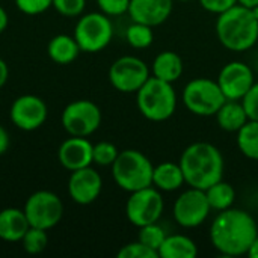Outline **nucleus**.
Masks as SVG:
<instances>
[{"instance_id":"11","label":"nucleus","mask_w":258,"mask_h":258,"mask_svg":"<svg viewBox=\"0 0 258 258\" xmlns=\"http://www.w3.org/2000/svg\"><path fill=\"white\" fill-rule=\"evenodd\" d=\"M23 210L30 227L47 231L56 227L63 216V204L60 198L50 190H38L32 194L27 198Z\"/></svg>"},{"instance_id":"3","label":"nucleus","mask_w":258,"mask_h":258,"mask_svg":"<svg viewBox=\"0 0 258 258\" xmlns=\"http://www.w3.org/2000/svg\"><path fill=\"white\" fill-rule=\"evenodd\" d=\"M215 30L221 45L234 53L248 51L258 42V18L242 5L219 14Z\"/></svg>"},{"instance_id":"6","label":"nucleus","mask_w":258,"mask_h":258,"mask_svg":"<svg viewBox=\"0 0 258 258\" xmlns=\"http://www.w3.org/2000/svg\"><path fill=\"white\" fill-rule=\"evenodd\" d=\"M181 101L184 107L197 116H215L227 98L216 80L198 77L186 83Z\"/></svg>"},{"instance_id":"18","label":"nucleus","mask_w":258,"mask_h":258,"mask_svg":"<svg viewBox=\"0 0 258 258\" xmlns=\"http://www.w3.org/2000/svg\"><path fill=\"white\" fill-rule=\"evenodd\" d=\"M30 224L24 210L9 207L0 212V239L5 242H21Z\"/></svg>"},{"instance_id":"35","label":"nucleus","mask_w":258,"mask_h":258,"mask_svg":"<svg viewBox=\"0 0 258 258\" xmlns=\"http://www.w3.org/2000/svg\"><path fill=\"white\" fill-rule=\"evenodd\" d=\"M198 2L203 6V9L215 15H219L237 5V0H198Z\"/></svg>"},{"instance_id":"21","label":"nucleus","mask_w":258,"mask_h":258,"mask_svg":"<svg viewBox=\"0 0 258 258\" xmlns=\"http://www.w3.org/2000/svg\"><path fill=\"white\" fill-rule=\"evenodd\" d=\"M221 130L237 133L249 119L240 100H227L215 115Z\"/></svg>"},{"instance_id":"10","label":"nucleus","mask_w":258,"mask_h":258,"mask_svg":"<svg viewBox=\"0 0 258 258\" xmlns=\"http://www.w3.org/2000/svg\"><path fill=\"white\" fill-rule=\"evenodd\" d=\"M101 110L91 100H76L65 106L62 125L70 136L88 138L101 125Z\"/></svg>"},{"instance_id":"17","label":"nucleus","mask_w":258,"mask_h":258,"mask_svg":"<svg viewBox=\"0 0 258 258\" xmlns=\"http://www.w3.org/2000/svg\"><path fill=\"white\" fill-rule=\"evenodd\" d=\"M92 148H94V144H91L89 139L80 138V136H70L60 144L57 150L59 163L70 172L91 166Z\"/></svg>"},{"instance_id":"37","label":"nucleus","mask_w":258,"mask_h":258,"mask_svg":"<svg viewBox=\"0 0 258 258\" xmlns=\"http://www.w3.org/2000/svg\"><path fill=\"white\" fill-rule=\"evenodd\" d=\"M8 77H9V68L6 65V62L0 57V89L6 85Z\"/></svg>"},{"instance_id":"4","label":"nucleus","mask_w":258,"mask_h":258,"mask_svg":"<svg viewBox=\"0 0 258 258\" xmlns=\"http://www.w3.org/2000/svg\"><path fill=\"white\" fill-rule=\"evenodd\" d=\"M178 98L172 83L150 77L136 92V106L141 115L153 122L168 121L177 110Z\"/></svg>"},{"instance_id":"24","label":"nucleus","mask_w":258,"mask_h":258,"mask_svg":"<svg viewBox=\"0 0 258 258\" xmlns=\"http://www.w3.org/2000/svg\"><path fill=\"white\" fill-rule=\"evenodd\" d=\"M204 192H206L207 201L210 204V209L213 212H222V210H227L234 206L236 190L230 183H227L224 180H219L218 183L212 184Z\"/></svg>"},{"instance_id":"9","label":"nucleus","mask_w":258,"mask_h":258,"mask_svg":"<svg viewBox=\"0 0 258 258\" xmlns=\"http://www.w3.org/2000/svg\"><path fill=\"white\" fill-rule=\"evenodd\" d=\"M151 77V70L138 56H121L109 68L110 85L122 94H136Z\"/></svg>"},{"instance_id":"39","label":"nucleus","mask_w":258,"mask_h":258,"mask_svg":"<svg viewBox=\"0 0 258 258\" xmlns=\"http://www.w3.org/2000/svg\"><path fill=\"white\" fill-rule=\"evenodd\" d=\"M248 257L258 258V236L255 237V240H254V243H252V246H251V249L248 252Z\"/></svg>"},{"instance_id":"36","label":"nucleus","mask_w":258,"mask_h":258,"mask_svg":"<svg viewBox=\"0 0 258 258\" xmlns=\"http://www.w3.org/2000/svg\"><path fill=\"white\" fill-rule=\"evenodd\" d=\"M9 148V135L5 127L0 125V156H3Z\"/></svg>"},{"instance_id":"34","label":"nucleus","mask_w":258,"mask_h":258,"mask_svg":"<svg viewBox=\"0 0 258 258\" xmlns=\"http://www.w3.org/2000/svg\"><path fill=\"white\" fill-rule=\"evenodd\" d=\"M240 101L246 110L248 118L252 121H258V82L251 86V89L246 92V95Z\"/></svg>"},{"instance_id":"40","label":"nucleus","mask_w":258,"mask_h":258,"mask_svg":"<svg viewBox=\"0 0 258 258\" xmlns=\"http://www.w3.org/2000/svg\"><path fill=\"white\" fill-rule=\"evenodd\" d=\"M237 5H242V6L252 9V8L258 6V0H237Z\"/></svg>"},{"instance_id":"22","label":"nucleus","mask_w":258,"mask_h":258,"mask_svg":"<svg viewBox=\"0 0 258 258\" xmlns=\"http://www.w3.org/2000/svg\"><path fill=\"white\" fill-rule=\"evenodd\" d=\"M80 51L82 50L76 38L65 33L53 36L47 44V54L57 65H68L74 62L80 54Z\"/></svg>"},{"instance_id":"38","label":"nucleus","mask_w":258,"mask_h":258,"mask_svg":"<svg viewBox=\"0 0 258 258\" xmlns=\"http://www.w3.org/2000/svg\"><path fill=\"white\" fill-rule=\"evenodd\" d=\"M9 24V17H8V12L5 11V8L0 6V33L5 32V29L8 27Z\"/></svg>"},{"instance_id":"16","label":"nucleus","mask_w":258,"mask_h":258,"mask_svg":"<svg viewBox=\"0 0 258 258\" xmlns=\"http://www.w3.org/2000/svg\"><path fill=\"white\" fill-rule=\"evenodd\" d=\"M174 2L175 0H130L127 14L132 21L157 27L171 17Z\"/></svg>"},{"instance_id":"7","label":"nucleus","mask_w":258,"mask_h":258,"mask_svg":"<svg viewBox=\"0 0 258 258\" xmlns=\"http://www.w3.org/2000/svg\"><path fill=\"white\" fill-rule=\"evenodd\" d=\"M85 53H98L104 50L113 38V24L110 17L100 12H89L79 18L73 35Z\"/></svg>"},{"instance_id":"12","label":"nucleus","mask_w":258,"mask_h":258,"mask_svg":"<svg viewBox=\"0 0 258 258\" xmlns=\"http://www.w3.org/2000/svg\"><path fill=\"white\" fill-rule=\"evenodd\" d=\"M210 204L207 201L206 192L195 187H187L181 192L172 209L174 221L186 230L201 227L210 216Z\"/></svg>"},{"instance_id":"32","label":"nucleus","mask_w":258,"mask_h":258,"mask_svg":"<svg viewBox=\"0 0 258 258\" xmlns=\"http://www.w3.org/2000/svg\"><path fill=\"white\" fill-rule=\"evenodd\" d=\"M20 12L26 15H38L53 8V0H14Z\"/></svg>"},{"instance_id":"42","label":"nucleus","mask_w":258,"mask_h":258,"mask_svg":"<svg viewBox=\"0 0 258 258\" xmlns=\"http://www.w3.org/2000/svg\"><path fill=\"white\" fill-rule=\"evenodd\" d=\"M175 2H192V0H175Z\"/></svg>"},{"instance_id":"31","label":"nucleus","mask_w":258,"mask_h":258,"mask_svg":"<svg viewBox=\"0 0 258 258\" xmlns=\"http://www.w3.org/2000/svg\"><path fill=\"white\" fill-rule=\"evenodd\" d=\"M53 8L63 17H80L86 8V0H53Z\"/></svg>"},{"instance_id":"29","label":"nucleus","mask_w":258,"mask_h":258,"mask_svg":"<svg viewBox=\"0 0 258 258\" xmlns=\"http://www.w3.org/2000/svg\"><path fill=\"white\" fill-rule=\"evenodd\" d=\"M119 154L116 145L107 141H101L94 145L92 148V163L97 166H112Z\"/></svg>"},{"instance_id":"15","label":"nucleus","mask_w":258,"mask_h":258,"mask_svg":"<svg viewBox=\"0 0 258 258\" xmlns=\"http://www.w3.org/2000/svg\"><path fill=\"white\" fill-rule=\"evenodd\" d=\"M103 189V178L97 169L86 166L73 171L68 180V194L71 200L80 206H88L97 201Z\"/></svg>"},{"instance_id":"5","label":"nucleus","mask_w":258,"mask_h":258,"mask_svg":"<svg viewBox=\"0 0 258 258\" xmlns=\"http://www.w3.org/2000/svg\"><path fill=\"white\" fill-rule=\"evenodd\" d=\"M110 168L116 186L128 194L153 186L154 165L144 153L138 150L128 148L119 151Z\"/></svg>"},{"instance_id":"13","label":"nucleus","mask_w":258,"mask_h":258,"mask_svg":"<svg viewBox=\"0 0 258 258\" xmlns=\"http://www.w3.org/2000/svg\"><path fill=\"white\" fill-rule=\"evenodd\" d=\"M216 82L227 100H242L255 83V74L248 63L231 60L221 68Z\"/></svg>"},{"instance_id":"30","label":"nucleus","mask_w":258,"mask_h":258,"mask_svg":"<svg viewBox=\"0 0 258 258\" xmlns=\"http://www.w3.org/2000/svg\"><path fill=\"white\" fill-rule=\"evenodd\" d=\"M118 258H159V252L151 249L150 246H147L145 243H142L141 240H135L130 242L127 245H124L118 254Z\"/></svg>"},{"instance_id":"26","label":"nucleus","mask_w":258,"mask_h":258,"mask_svg":"<svg viewBox=\"0 0 258 258\" xmlns=\"http://www.w3.org/2000/svg\"><path fill=\"white\" fill-rule=\"evenodd\" d=\"M125 41L128 42L130 47L136 50L148 48L154 41L153 27L142 23L132 21V24H128V27L125 29Z\"/></svg>"},{"instance_id":"28","label":"nucleus","mask_w":258,"mask_h":258,"mask_svg":"<svg viewBox=\"0 0 258 258\" xmlns=\"http://www.w3.org/2000/svg\"><path fill=\"white\" fill-rule=\"evenodd\" d=\"M166 236H168L166 231L157 222H154V224H148L139 228L138 240H141L142 243H145L147 246L159 252V248L165 242Z\"/></svg>"},{"instance_id":"25","label":"nucleus","mask_w":258,"mask_h":258,"mask_svg":"<svg viewBox=\"0 0 258 258\" xmlns=\"http://www.w3.org/2000/svg\"><path fill=\"white\" fill-rule=\"evenodd\" d=\"M239 151L249 160L258 162V121L248 119L246 124L236 133Z\"/></svg>"},{"instance_id":"20","label":"nucleus","mask_w":258,"mask_h":258,"mask_svg":"<svg viewBox=\"0 0 258 258\" xmlns=\"http://www.w3.org/2000/svg\"><path fill=\"white\" fill-rule=\"evenodd\" d=\"M186 184L184 174L180 163L162 162L154 166L153 171V186L160 192H175Z\"/></svg>"},{"instance_id":"1","label":"nucleus","mask_w":258,"mask_h":258,"mask_svg":"<svg viewBox=\"0 0 258 258\" xmlns=\"http://www.w3.org/2000/svg\"><path fill=\"white\" fill-rule=\"evenodd\" d=\"M258 225L251 213L230 207L218 212L210 224V243L224 257L248 255L255 237Z\"/></svg>"},{"instance_id":"33","label":"nucleus","mask_w":258,"mask_h":258,"mask_svg":"<svg viewBox=\"0 0 258 258\" xmlns=\"http://www.w3.org/2000/svg\"><path fill=\"white\" fill-rule=\"evenodd\" d=\"M97 5L107 17H119L128 12L130 0H97Z\"/></svg>"},{"instance_id":"23","label":"nucleus","mask_w":258,"mask_h":258,"mask_svg":"<svg viewBox=\"0 0 258 258\" xmlns=\"http://www.w3.org/2000/svg\"><path fill=\"white\" fill-rule=\"evenodd\" d=\"M197 255V243L184 234L166 236L165 242L159 248V257L162 258H195Z\"/></svg>"},{"instance_id":"41","label":"nucleus","mask_w":258,"mask_h":258,"mask_svg":"<svg viewBox=\"0 0 258 258\" xmlns=\"http://www.w3.org/2000/svg\"><path fill=\"white\" fill-rule=\"evenodd\" d=\"M252 12H254V15L258 18V6H255V8H252Z\"/></svg>"},{"instance_id":"2","label":"nucleus","mask_w":258,"mask_h":258,"mask_svg":"<svg viewBox=\"0 0 258 258\" xmlns=\"http://www.w3.org/2000/svg\"><path fill=\"white\" fill-rule=\"evenodd\" d=\"M178 163L189 187L206 190L224 178V156L221 150L210 142H194L187 145Z\"/></svg>"},{"instance_id":"19","label":"nucleus","mask_w":258,"mask_h":258,"mask_svg":"<svg viewBox=\"0 0 258 258\" xmlns=\"http://www.w3.org/2000/svg\"><path fill=\"white\" fill-rule=\"evenodd\" d=\"M184 73V63L178 53L165 50L159 53L151 63V76L168 83H175Z\"/></svg>"},{"instance_id":"27","label":"nucleus","mask_w":258,"mask_h":258,"mask_svg":"<svg viewBox=\"0 0 258 258\" xmlns=\"http://www.w3.org/2000/svg\"><path fill=\"white\" fill-rule=\"evenodd\" d=\"M21 245H23V249L30 255L41 254L48 245L47 230L36 228V227H29L24 237L21 239Z\"/></svg>"},{"instance_id":"8","label":"nucleus","mask_w":258,"mask_h":258,"mask_svg":"<svg viewBox=\"0 0 258 258\" xmlns=\"http://www.w3.org/2000/svg\"><path fill=\"white\" fill-rule=\"evenodd\" d=\"M165 210L162 192L154 186H148L130 194L125 203V216L128 222L138 228L159 222Z\"/></svg>"},{"instance_id":"14","label":"nucleus","mask_w":258,"mask_h":258,"mask_svg":"<svg viewBox=\"0 0 258 258\" xmlns=\"http://www.w3.org/2000/svg\"><path fill=\"white\" fill-rule=\"evenodd\" d=\"M47 115L48 109L44 100L32 94L20 95L15 98L9 110L12 124L23 132H33L39 128L45 122Z\"/></svg>"}]
</instances>
